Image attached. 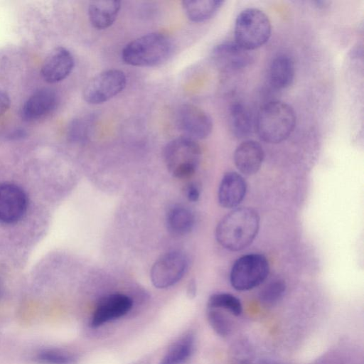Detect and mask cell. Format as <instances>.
I'll return each mask as SVG.
<instances>
[{"mask_svg": "<svg viewBox=\"0 0 364 364\" xmlns=\"http://www.w3.org/2000/svg\"><path fill=\"white\" fill-rule=\"evenodd\" d=\"M186 197L191 202H196L200 198V189L196 184L191 183L186 188Z\"/></svg>", "mask_w": 364, "mask_h": 364, "instance_id": "28", "label": "cell"}, {"mask_svg": "<svg viewBox=\"0 0 364 364\" xmlns=\"http://www.w3.org/2000/svg\"><path fill=\"white\" fill-rule=\"evenodd\" d=\"M212 58L216 66L223 70H237L248 66L252 55L235 42L222 43L215 47Z\"/></svg>", "mask_w": 364, "mask_h": 364, "instance_id": "12", "label": "cell"}, {"mask_svg": "<svg viewBox=\"0 0 364 364\" xmlns=\"http://www.w3.org/2000/svg\"><path fill=\"white\" fill-rule=\"evenodd\" d=\"M230 126L234 136L237 138L248 136L253 127L251 114L246 107L235 102L230 108Z\"/></svg>", "mask_w": 364, "mask_h": 364, "instance_id": "21", "label": "cell"}, {"mask_svg": "<svg viewBox=\"0 0 364 364\" xmlns=\"http://www.w3.org/2000/svg\"><path fill=\"white\" fill-rule=\"evenodd\" d=\"M172 51L173 43L167 36L151 33L127 43L122 51V58L132 66L151 67L165 62Z\"/></svg>", "mask_w": 364, "mask_h": 364, "instance_id": "3", "label": "cell"}, {"mask_svg": "<svg viewBox=\"0 0 364 364\" xmlns=\"http://www.w3.org/2000/svg\"><path fill=\"white\" fill-rule=\"evenodd\" d=\"M286 291L284 280L276 279L267 283L259 294V301L265 305H272L278 302Z\"/></svg>", "mask_w": 364, "mask_h": 364, "instance_id": "24", "label": "cell"}, {"mask_svg": "<svg viewBox=\"0 0 364 364\" xmlns=\"http://www.w3.org/2000/svg\"><path fill=\"white\" fill-rule=\"evenodd\" d=\"M57 105V95L50 88L34 92L22 106L21 115L26 121L39 119L52 112Z\"/></svg>", "mask_w": 364, "mask_h": 364, "instance_id": "14", "label": "cell"}, {"mask_svg": "<svg viewBox=\"0 0 364 364\" xmlns=\"http://www.w3.org/2000/svg\"><path fill=\"white\" fill-rule=\"evenodd\" d=\"M296 125L293 108L281 101H271L259 110L255 128L258 136L264 142L278 144L286 140Z\"/></svg>", "mask_w": 364, "mask_h": 364, "instance_id": "2", "label": "cell"}, {"mask_svg": "<svg viewBox=\"0 0 364 364\" xmlns=\"http://www.w3.org/2000/svg\"><path fill=\"white\" fill-rule=\"evenodd\" d=\"M90 130V123L86 119L74 120L68 129V136L73 141H82L87 136Z\"/></svg>", "mask_w": 364, "mask_h": 364, "instance_id": "27", "label": "cell"}, {"mask_svg": "<svg viewBox=\"0 0 364 364\" xmlns=\"http://www.w3.org/2000/svg\"><path fill=\"white\" fill-rule=\"evenodd\" d=\"M166 221L167 228L171 233L176 235H184L193 230L195 216L188 208L177 204L168 208Z\"/></svg>", "mask_w": 364, "mask_h": 364, "instance_id": "19", "label": "cell"}, {"mask_svg": "<svg viewBox=\"0 0 364 364\" xmlns=\"http://www.w3.org/2000/svg\"><path fill=\"white\" fill-rule=\"evenodd\" d=\"M126 85L124 72L117 69L105 70L87 83L83 90V98L89 104L99 105L117 95Z\"/></svg>", "mask_w": 364, "mask_h": 364, "instance_id": "7", "label": "cell"}, {"mask_svg": "<svg viewBox=\"0 0 364 364\" xmlns=\"http://www.w3.org/2000/svg\"><path fill=\"white\" fill-rule=\"evenodd\" d=\"M259 223V216L253 208H235L219 221L215 228V238L226 250L233 252L242 250L255 239Z\"/></svg>", "mask_w": 364, "mask_h": 364, "instance_id": "1", "label": "cell"}, {"mask_svg": "<svg viewBox=\"0 0 364 364\" xmlns=\"http://www.w3.org/2000/svg\"><path fill=\"white\" fill-rule=\"evenodd\" d=\"M11 100L9 96L4 92H0V117L9 109Z\"/></svg>", "mask_w": 364, "mask_h": 364, "instance_id": "29", "label": "cell"}, {"mask_svg": "<svg viewBox=\"0 0 364 364\" xmlns=\"http://www.w3.org/2000/svg\"><path fill=\"white\" fill-rule=\"evenodd\" d=\"M188 267L186 255L173 250L161 255L152 265L150 279L158 289H166L178 283L186 274Z\"/></svg>", "mask_w": 364, "mask_h": 364, "instance_id": "8", "label": "cell"}, {"mask_svg": "<svg viewBox=\"0 0 364 364\" xmlns=\"http://www.w3.org/2000/svg\"><path fill=\"white\" fill-rule=\"evenodd\" d=\"M264 157L262 146L257 141L247 140L235 150L233 159L235 166L245 176H252L259 170Z\"/></svg>", "mask_w": 364, "mask_h": 364, "instance_id": "16", "label": "cell"}, {"mask_svg": "<svg viewBox=\"0 0 364 364\" xmlns=\"http://www.w3.org/2000/svg\"><path fill=\"white\" fill-rule=\"evenodd\" d=\"M271 33L272 24L269 17L258 9H245L235 19V42L247 50L252 51L265 44Z\"/></svg>", "mask_w": 364, "mask_h": 364, "instance_id": "4", "label": "cell"}, {"mask_svg": "<svg viewBox=\"0 0 364 364\" xmlns=\"http://www.w3.org/2000/svg\"><path fill=\"white\" fill-rule=\"evenodd\" d=\"M28 208V198L24 191L13 183L0 184V222L14 223L20 220Z\"/></svg>", "mask_w": 364, "mask_h": 364, "instance_id": "10", "label": "cell"}, {"mask_svg": "<svg viewBox=\"0 0 364 364\" xmlns=\"http://www.w3.org/2000/svg\"><path fill=\"white\" fill-rule=\"evenodd\" d=\"M177 123L184 136L195 141L205 139L213 130V122L209 114L191 104L183 105L179 108Z\"/></svg>", "mask_w": 364, "mask_h": 364, "instance_id": "9", "label": "cell"}, {"mask_svg": "<svg viewBox=\"0 0 364 364\" xmlns=\"http://www.w3.org/2000/svg\"><path fill=\"white\" fill-rule=\"evenodd\" d=\"M193 348V335L186 334L172 344L159 364H183L191 355Z\"/></svg>", "mask_w": 364, "mask_h": 364, "instance_id": "22", "label": "cell"}, {"mask_svg": "<svg viewBox=\"0 0 364 364\" xmlns=\"http://www.w3.org/2000/svg\"><path fill=\"white\" fill-rule=\"evenodd\" d=\"M208 308L225 310L234 316H239L242 311V306L240 299L229 293L212 294L208 301Z\"/></svg>", "mask_w": 364, "mask_h": 364, "instance_id": "23", "label": "cell"}, {"mask_svg": "<svg viewBox=\"0 0 364 364\" xmlns=\"http://www.w3.org/2000/svg\"><path fill=\"white\" fill-rule=\"evenodd\" d=\"M132 299L126 294L114 293L104 297L96 306L91 318V326L99 327L127 314L132 308Z\"/></svg>", "mask_w": 364, "mask_h": 364, "instance_id": "11", "label": "cell"}, {"mask_svg": "<svg viewBox=\"0 0 364 364\" xmlns=\"http://www.w3.org/2000/svg\"><path fill=\"white\" fill-rule=\"evenodd\" d=\"M164 156L166 166L173 176L185 178L191 176L197 170L201 150L196 141L183 136L166 144Z\"/></svg>", "mask_w": 364, "mask_h": 364, "instance_id": "5", "label": "cell"}, {"mask_svg": "<svg viewBox=\"0 0 364 364\" xmlns=\"http://www.w3.org/2000/svg\"><path fill=\"white\" fill-rule=\"evenodd\" d=\"M132 364H150L149 361L146 359L140 360L136 362H134Z\"/></svg>", "mask_w": 364, "mask_h": 364, "instance_id": "32", "label": "cell"}, {"mask_svg": "<svg viewBox=\"0 0 364 364\" xmlns=\"http://www.w3.org/2000/svg\"><path fill=\"white\" fill-rule=\"evenodd\" d=\"M269 81L277 89H284L291 85L295 74L294 63L288 55L275 57L269 67Z\"/></svg>", "mask_w": 364, "mask_h": 364, "instance_id": "18", "label": "cell"}, {"mask_svg": "<svg viewBox=\"0 0 364 364\" xmlns=\"http://www.w3.org/2000/svg\"><path fill=\"white\" fill-rule=\"evenodd\" d=\"M269 272V262L263 255L247 254L234 262L230 274V284L237 291L250 290L262 284Z\"/></svg>", "mask_w": 364, "mask_h": 364, "instance_id": "6", "label": "cell"}, {"mask_svg": "<svg viewBox=\"0 0 364 364\" xmlns=\"http://www.w3.org/2000/svg\"><path fill=\"white\" fill-rule=\"evenodd\" d=\"M121 8L119 1H94L88 8L91 24L98 30L109 28L115 21Z\"/></svg>", "mask_w": 364, "mask_h": 364, "instance_id": "17", "label": "cell"}, {"mask_svg": "<svg viewBox=\"0 0 364 364\" xmlns=\"http://www.w3.org/2000/svg\"><path fill=\"white\" fill-rule=\"evenodd\" d=\"M196 291H197V286H196V281L193 279H191L189 281L188 286H187V289H186L187 296L189 299H193L196 295Z\"/></svg>", "mask_w": 364, "mask_h": 364, "instance_id": "30", "label": "cell"}, {"mask_svg": "<svg viewBox=\"0 0 364 364\" xmlns=\"http://www.w3.org/2000/svg\"><path fill=\"white\" fill-rule=\"evenodd\" d=\"M246 191L247 183L244 178L237 172H227L219 185L218 203L225 208H236L243 200Z\"/></svg>", "mask_w": 364, "mask_h": 364, "instance_id": "15", "label": "cell"}, {"mask_svg": "<svg viewBox=\"0 0 364 364\" xmlns=\"http://www.w3.org/2000/svg\"><path fill=\"white\" fill-rule=\"evenodd\" d=\"M208 320L212 328L220 336H226L231 330V326L228 318L221 310L208 308Z\"/></svg>", "mask_w": 364, "mask_h": 364, "instance_id": "26", "label": "cell"}, {"mask_svg": "<svg viewBox=\"0 0 364 364\" xmlns=\"http://www.w3.org/2000/svg\"><path fill=\"white\" fill-rule=\"evenodd\" d=\"M26 135L25 131L23 130H16L14 132L11 133L9 135V137L11 139H22Z\"/></svg>", "mask_w": 364, "mask_h": 364, "instance_id": "31", "label": "cell"}, {"mask_svg": "<svg viewBox=\"0 0 364 364\" xmlns=\"http://www.w3.org/2000/svg\"><path fill=\"white\" fill-rule=\"evenodd\" d=\"M74 65L72 53L65 48L57 47L46 56L41 67V75L48 83L58 82L70 74Z\"/></svg>", "mask_w": 364, "mask_h": 364, "instance_id": "13", "label": "cell"}, {"mask_svg": "<svg viewBox=\"0 0 364 364\" xmlns=\"http://www.w3.org/2000/svg\"><path fill=\"white\" fill-rule=\"evenodd\" d=\"M37 360L43 364H73L74 356L60 349H46L37 355Z\"/></svg>", "mask_w": 364, "mask_h": 364, "instance_id": "25", "label": "cell"}, {"mask_svg": "<svg viewBox=\"0 0 364 364\" xmlns=\"http://www.w3.org/2000/svg\"><path fill=\"white\" fill-rule=\"evenodd\" d=\"M223 3L220 0H187L182 2V6L191 21L203 22L211 18Z\"/></svg>", "mask_w": 364, "mask_h": 364, "instance_id": "20", "label": "cell"}]
</instances>
